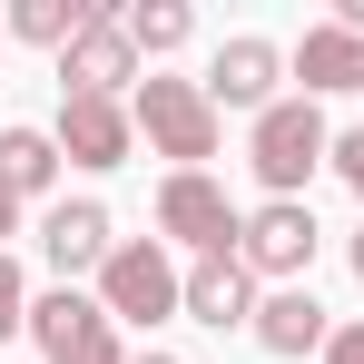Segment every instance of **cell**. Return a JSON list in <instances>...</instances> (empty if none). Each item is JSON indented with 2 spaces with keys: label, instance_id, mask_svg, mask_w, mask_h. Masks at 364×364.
Returning <instances> with one entry per match:
<instances>
[{
  "label": "cell",
  "instance_id": "1",
  "mask_svg": "<svg viewBox=\"0 0 364 364\" xmlns=\"http://www.w3.org/2000/svg\"><path fill=\"white\" fill-rule=\"evenodd\" d=\"M138 138L158 148V158H178V178L197 168V158H217V99H207V79H138Z\"/></svg>",
  "mask_w": 364,
  "mask_h": 364
},
{
  "label": "cell",
  "instance_id": "2",
  "mask_svg": "<svg viewBox=\"0 0 364 364\" xmlns=\"http://www.w3.org/2000/svg\"><path fill=\"white\" fill-rule=\"evenodd\" d=\"M246 158H256V178L276 187V197H305V178L335 158V128H325V109L315 99H276L266 119H256V138H246Z\"/></svg>",
  "mask_w": 364,
  "mask_h": 364
},
{
  "label": "cell",
  "instance_id": "3",
  "mask_svg": "<svg viewBox=\"0 0 364 364\" xmlns=\"http://www.w3.org/2000/svg\"><path fill=\"white\" fill-rule=\"evenodd\" d=\"M187 305V276L178 266H168V246L158 237H128L119 256H109V266H99V315H109V325H158V315H178Z\"/></svg>",
  "mask_w": 364,
  "mask_h": 364
},
{
  "label": "cell",
  "instance_id": "4",
  "mask_svg": "<svg viewBox=\"0 0 364 364\" xmlns=\"http://www.w3.org/2000/svg\"><path fill=\"white\" fill-rule=\"evenodd\" d=\"M237 207H227V187L207 178V168H168V187H158V237L168 246H197V256H217V246H237Z\"/></svg>",
  "mask_w": 364,
  "mask_h": 364
},
{
  "label": "cell",
  "instance_id": "5",
  "mask_svg": "<svg viewBox=\"0 0 364 364\" xmlns=\"http://www.w3.org/2000/svg\"><path fill=\"white\" fill-rule=\"evenodd\" d=\"M237 256L256 266V276L296 286L305 266H315V207H305V197H266V207L237 227Z\"/></svg>",
  "mask_w": 364,
  "mask_h": 364
},
{
  "label": "cell",
  "instance_id": "6",
  "mask_svg": "<svg viewBox=\"0 0 364 364\" xmlns=\"http://www.w3.org/2000/svg\"><path fill=\"white\" fill-rule=\"evenodd\" d=\"M60 89H79V99H119V89H138V40H128V20H89L79 40L60 50Z\"/></svg>",
  "mask_w": 364,
  "mask_h": 364
},
{
  "label": "cell",
  "instance_id": "7",
  "mask_svg": "<svg viewBox=\"0 0 364 364\" xmlns=\"http://www.w3.org/2000/svg\"><path fill=\"white\" fill-rule=\"evenodd\" d=\"M40 256L60 266V286L99 276V266L119 256V237H109V207H99V197H60V207L40 217Z\"/></svg>",
  "mask_w": 364,
  "mask_h": 364
},
{
  "label": "cell",
  "instance_id": "8",
  "mask_svg": "<svg viewBox=\"0 0 364 364\" xmlns=\"http://www.w3.org/2000/svg\"><path fill=\"white\" fill-rule=\"evenodd\" d=\"M60 158L69 168H119L128 148H138V119H128L119 99H79V89H60Z\"/></svg>",
  "mask_w": 364,
  "mask_h": 364
},
{
  "label": "cell",
  "instance_id": "9",
  "mask_svg": "<svg viewBox=\"0 0 364 364\" xmlns=\"http://www.w3.org/2000/svg\"><path fill=\"white\" fill-rule=\"evenodd\" d=\"M276 79H286V50L246 30V40H227V50L207 60V99H217V109H256V119H266V109H276Z\"/></svg>",
  "mask_w": 364,
  "mask_h": 364
},
{
  "label": "cell",
  "instance_id": "10",
  "mask_svg": "<svg viewBox=\"0 0 364 364\" xmlns=\"http://www.w3.org/2000/svg\"><path fill=\"white\" fill-rule=\"evenodd\" d=\"M256 266H246L237 246H217V256H197V266H187V315H197V325H217V335H227V325H256Z\"/></svg>",
  "mask_w": 364,
  "mask_h": 364
},
{
  "label": "cell",
  "instance_id": "11",
  "mask_svg": "<svg viewBox=\"0 0 364 364\" xmlns=\"http://www.w3.org/2000/svg\"><path fill=\"white\" fill-rule=\"evenodd\" d=\"M286 69L305 79V99H325V89H364V40L325 20V30H305V40H296V60H286Z\"/></svg>",
  "mask_w": 364,
  "mask_h": 364
},
{
  "label": "cell",
  "instance_id": "12",
  "mask_svg": "<svg viewBox=\"0 0 364 364\" xmlns=\"http://www.w3.org/2000/svg\"><path fill=\"white\" fill-rule=\"evenodd\" d=\"M325 335H335V325H325V305L305 296V286H276V296L256 305V345H266V355H315Z\"/></svg>",
  "mask_w": 364,
  "mask_h": 364
},
{
  "label": "cell",
  "instance_id": "13",
  "mask_svg": "<svg viewBox=\"0 0 364 364\" xmlns=\"http://www.w3.org/2000/svg\"><path fill=\"white\" fill-rule=\"evenodd\" d=\"M50 178H60V138L50 128H0V197L20 207V197H40Z\"/></svg>",
  "mask_w": 364,
  "mask_h": 364
},
{
  "label": "cell",
  "instance_id": "14",
  "mask_svg": "<svg viewBox=\"0 0 364 364\" xmlns=\"http://www.w3.org/2000/svg\"><path fill=\"white\" fill-rule=\"evenodd\" d=\"M89 325H99V305L79 296V286H50V296H30V335H40V355H69Z\"/></svg>",
  "mask_w": 364,
  "mask_h": 364
},
{
  "label": "cell",
  "instance_id": "15",
  "mask_svg": "<svg viewBox=\"0 0 364 364\" xmlns=\"http://www.w3.org/2000/svg\"><path fill=\"white\" fill-rule=\"evenodd\" d=\"M89 20H99L89 0H20V10H10V40H30V50H69Z\"/></svg>",
  "mask_w": 364,
  "mask_h": 364
},
{
  "label": "cell",
  "instance_id": "16",
  "mask_svg": "<svg viewBox=\"0 0 364 364\" xmlns=\"http://www.w3.org/2000/svg\"><path fill=\"white\" fill-rule=\"evenodd\" d=\"M119 20H128V40H138V60H168L187 30H197L187 0H138V10H119Z\"/></svg>",
  "mask_w": 364,
  "mask_h": 364
},
{
  "label": "cell",
  "instance_id": "17",
  "mask_svg": "<svg viewBox=\"0 0 364 364\" xmlns=\"http://www.w3.org/2000/svg\"><path fill=\"white\" fill-rule=\"evenodd\" d=\"M0 335H30V276L10 246H0Z\"/></svg>",
  "mask_w": 364,
  "mask_h": 364
},
{
  "label": "cell",
  "instance_id": "18",
  "mask_svg": "<svg viewBox=\"0 0 364 364\" xmlns=\"http://www.w3.org/2000/svg\"><path fill=\"white\" fill-rule=\"evenodd\" d=\"M50 364H128V355H119V325L99 315V325H89V335H79L69 355H50Z\"/></svg>",
  "mask_w": 364,
  "mask_h": 364
},
{
  "label": "cell",
  "instance_id": "19",
  "mask_svg": "<svg viewBox=\"0 0 364 364\" xmlns=\"http://www.w3.org/2000/svg\"><path fill=\"white\" fill-rule=\"evenodd\" d=\"M335 178L364 197V128H345V138H335Z\"/></svg>",
  "mask_w": 364,
  "mask_h": 364
},
{
  "label": "cell",
  "instance_id": "20",
  "mask_svg": "<svg viewBox=\"0 0 364 364\" xmlns=\"http://www.w3.org/2000/svg\"><path fill=\"white\" fill-rule=\"evenodd\" d=\"M325 364H364V325H335L325 335Z\"/></svg>",
  "mask_w": 364,
  "mask_h": 364
},
{
  "label": "cell",
  "instance_id": "21",
  "mask_svg": "<svg viewBox=\"0 0 364 364\" xmlns=\"http://www.w3.org/2000/svg\"><path fill=\"white\" fill-rule=\"evenodd\" d=\"M10 227H20V207H10V197H0V237H10Z\"/></svg>",
  "mask_w": 364,
  "mask_h": 364
},
{
  "label": "cell",
  "instance_id": "22",
  "mask_svg": "<svg viewBox=\"0 0 364 364\" xmlns=\"http://www.w3.org/2000/svg\"><path fill=\"white\" fill-rule=\"evenodd\" d=\"M138 364H178V355H138Z\"/></svg>",
  "mask_w": 364,
  "mask_h": 364
},
{
  "label": "cell",
  "instance_id": "23",
  "mask_svg": "<svg viewBox=\"0 0 364 364\" xmlns=\"http://www.w3.org/2000/svg\"><path fill=\"white\" fill-rule=\"evenodd\" d=\"M355 276H364V237H355Z\"/></svg>",
  "mask_w": 364,
  "mask_h": 364
}]
</instances>
